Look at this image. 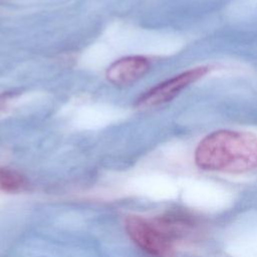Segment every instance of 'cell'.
Here are the masks:
<instances>
[{
  "label": "cell",
  "mask_w": 257,
  "mask_h": 257,
  "mask_svg": "<svg viewBox=\"0 0 257 257\" xmlns=\"http://www.w3.org/2000/svg\"><path fill=\"white\" fill-rule=\"evenodd\" d=\"M212 69L210 65H200L174 75L144 92L136 101L141 109L155 108L173 100L184 89L203 78Z\"/></svg>",
  "instance_id": "obj_2"
},
{
  "label": "cell",
  "mask_w": 257,
  "mask_h": 257,
  "mask_svg": "<svg viewBox=\"0 0 257 257\" xmlns=\"http://www.w3.org/2000/svg\"><path fill=\"white\" fill-rule=\"evenodd\" d=\"M196 165L207 171L245 173L257 169V136L241 131L218 130L198 144Z\"/></svg>",
  "instance_id": "obj_1"
},
{
  "label": "cell",
  "mask_w": 257,
  "mask_h": 257,
  "mask_svg": "<svg viewBox=\"0 0 257 257\" xmlns=\"http://www.w3.org/2000/svg\"><path fill=\"white\" fill-rule=\"evenodd\" d=\"M29 190L28 180L19 172L0 167V192L19 194Z\"/></svg>",
  "instance_id": "obj_5"
},
{
  "label": "cell",
  "mask_w": 257,
  "mask_h": 257,
  "mask_svg": "<svg viewBox=\"0 0 257 257\" xmlns=\"http://www.w3.org/2000/svg\"><path fill=\"white\" fill-rule=\"evenodd\" d=\"M150 60L142 55H130L113 61L105 71L106 79L112 84L130 85L143 78L150 70Z\"/></svg>",
  "instance_id": "obj_4"
},
{
  "label": "cell",
  "mask_w": 257,
  "mask_h": 257,
  "mask_svg": "<svg viewBox=\"0 0 257 257\" xmlns=\"http://www.w3.org/2000/svg\"><path fill=\"white\" fill-rule=\"evenodd\" d=\"M125 230L131 239L144 251L154 257H173L174 242L154 219L128 216Z\"/></svg>",
  "instance_id": "obj_3"
}]
</instances>
